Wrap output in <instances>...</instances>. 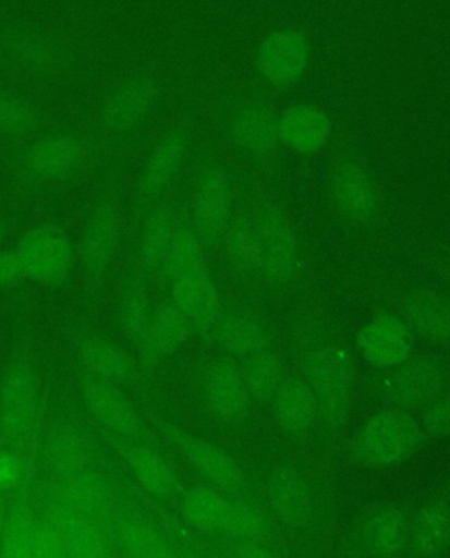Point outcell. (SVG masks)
I'll use <instances>...</instances> for the list:
<instances>
[{
	"instance_id": "cell-1",
	"label": "cell",
	"mask_w": 450,
	"mask_h": 558,
	"mask_svg": "<svg viewBox=\"0 0 450 558\" xmlns=\"http://www.w3.org/2000/svg\"><path fill=\"white\" fill-rule=\"evenodd\" d=\"M181 510L187 522L198 530L255 544L271 536L270 524L254 507L235 504L206 488L186 493Z\"/></svg>"
},
{
	"instance_id": "cell-2",
	"label": "cell",
	"mask_w": 450,
	"mask_h": 558,
	"mask_svg": "<svg viewBox=\"0 0 450 558\" xmlns=\"http://www.w3.org/2000/svg\"><path fill=\"white\" fill-rule=\"evenodd\" d=\"M26 279L44 287H60L71 278L77 250L61 226L42 222L29 228L15 248Z\"/></svg>"
},
{
	"instance_id": "cell-3",
	"label": "cell",
	"mask_w": 450,
	"mask_h": 558,
	"mask_svg": "<svg viewBox=\"0 0 450 558\" xmlns=\"http://www.w3.org/2000/svg\"><path fill=\"white\" fill-rule=\"evenodd\" d=\"M422 444L421 426L408 413L382 412L362 426L354 448L366 465L391 468L409 460Z\"/></svg>"
},
{
	"instance_id": "cell-4",
	"label": "cell",
	"mask_w": 450,
	"mask_h": 558,
	"mask_svg": "<svg viewBox=\"0 0 450 558\" xmlns=\"http://www.w3.org/2000/svg\"><path fill=\"white\" fill-rule=\"evenodd\" d=\"M39 411V386L33 363L12 360L0 380V429L12 444L28 440Z\"/></svg>"
},
{
	"instance_id": "cell-5",
	"label": "cell",
	"mask_w": 450,
	"mask_h": 558,
	"mask_svg": "<svg viewBox=\"0 0 450 558\" xmlns=\"http://www.w3.org/2000/svg\"><path fill=\"white\" fill-rule=\"evenodd\" d=\"M312 391L317 412L330 428L345 425L352 404L353 366L345 350L324 348L311 362Z\"/></svg>"
},
{
	"instance_id": "cell-6",
	"label": "cell",
	"mask_w": 450,
	"mask_h": 558,
	"mask_svg": "<svg viewBox=\"0 0 450 558\" xmlns=\"http://www.w3.org/2000/svg\"><path fill=\"white\" fill-rule=\"evenodd\" d=\"M87 147L72 133H56L37 137L22 155V171L35 183L54 185L65 183L83 169Z\"/></svg>"
},
{
	"instance_id": "cell-7",
	"label": "cell",
	"mask_w": 450,
	"mask_h": 558,
	"mask_svg": "<svg viewBox=\"0 0 450 558\" xmlns=\"http://www.w3.org/2000/svg\"><path fill=\"white\" fill-rule=\"evenodd\" d=\"M158 98L159 85L151 75H124L99 100V121L111 133L127 134L145 121Z\"/></svg>"
},
{
	"instance_id": "cell-8",
	"label": "cell",
	"mask_w": 450,
	"mask_h": 558,
	"mask_svg": "<svg viewBox=\"0 0 450 558\" xmlns=\"http://www.w3.org/2000/svg\"><path fill=\"white\" fill-rule=\"evenodd\" d=\"M123 236V216L114 201L104 198L93 205L81 230L77 256L94 280L110 271Z\"/></svg>"
},
{
	"instance_id": "cell-9",
	"label": "cell",
	"mask_w": 450,
	"mask_h": 558,
	"mask_svg": "<svg viewBox=\"0 0 450 558\" xmlns=\"http://www.w3.org/2000/svg\"><path fill=\"white\" fill-rule=\"evenodd\" d=\"M0 46L12 65L35 77H52L65 64L62 44L34 24L9 25L0 36Z\"/></svg>"
},
{
	"instance_id": "cell-10",
	"label": "cell",
	"mask_w": 450,
	"mask_h": 558,
	"mask_svg": "<svg viewBox=\"0 0 450 558\" xmlns=\"http://www.w3.org/2000/svg\"><path fill=\"white\" fill-rule=\"evenodd\" d=\"M252 217L260 243L262 278L285 283L297 268V241L289 218L272 204L258 206Z\"/></svg>"
},
{
	"instance_id": "cell-11",
	"label": "cell",
	"mask_w": 450,
	"mask_h": 558,
	"mask_svg": "<svg viewBox=\"0 0 450 558\" xmlns=\"http://www.w3.org/2000/svg\"><path fill=\"white\" fill-rule=\"evenodd\" d=\"M311 61V43L302 31H273L260 43L256 69L267 83L287 86L303 77Z\"/></svg>"
},
{
	"instance_id": "cell-12",
	"label": "cell",
	"mask_w": 450,
	"mask_h": 558,
	"mask_svg": "<svg viewBox=\"0 0 450 558\" xmlns=\"http://www.w3.org/2000/svg\"><path fill=\"white\" fill-rule=\"evenodd\" d=\"M159 429L168 440L183 453L205 478L221 490L240 494L246 488L245 476L236 463L222 450L202 438L165 422L158 423Z\"/></svg>"
},
{
	"instance_id": "cell-13",
	"label": "cell",
	"mask_w": 450,
	"mask_h": 558,
	"mask_svg": "<svg viewBox=\"0 0 450 558\" xmlns=\"http://www.w3.org/2000/svg\"><path fill=\"white\" fill-rule=\"evenodd\" d=\"M203 392L211 415L228 425L245 422L252 410V400L233 362L217 360L206 366Z\"/></svg>"
},
{
	"instance_id": "cell-14",
	"label": "cell",
	"mask_w": 450,
	"mask_h": 558,
	"mask_svg": "<svg viewBox=\"0 0 450 558\" xmlns=\"http://www.w3.org/2000/svg\"><path fill=\"white\" fill-rule=\"evenodd\" d=\"M233 193L221 169L208 168L199 174L193 203L195 231L203 246H210L227 230L230 222Z\"/></svg>"
},
{
	"instance_id": "cell-15",
	"label": "cell",
	"mask_w": 450,
	"mask_h": 558,
	"mask_svg": "<svg viewBox=\"0 0 450 558\" xmlns=\"http://www.w3.org/2000/svg\"><path fill=\"white\" fill-rule=\"evenodd\" d=\"M357 344L362 356L372 366L382 369L402 365L414 349L409 326L391 315L377 316L368 322L360 331Z\"/></svg>"
},
{
	"instance_id": "cell-16",
	"label": "cell",
	"mask_w": 450,
	"mask_h": 558,
	"mask_svg": "<svg viewBox=\"0 0 450 558\" xmlns=\"http://www.w3.org/2000/svg\"><path fill=\"white\" fill-rule=\"evenodd\" d=\"M81 392L87 410L106 429L124 438L142 435L139 416L124 395L110 381L87 374L81 378Z\"/></svg>"
},
{
	"instance_id": "cell-17",
	"label": "cell",
	"mask_w": 450,
	"mask_h": 558,
	"mask_svg": "<svg viewBox=\"0 0 450 558\" xmlns=\"http://www.w3.org/2000/svg\"><path fill=\"white\" fill-rule=\"evenodd\" d=\"M397 372L390 381V397L393 403L403 409H418L428 405L439 398L446 386L447 374L441 362L429 356L412 360L411 356Z\"/></svg>"
},
{
	"instance_id": "cell-18",
	"label": "cell",
	"mask_w": 450,
	"mask_h": 558,
	"mask_svg": "<svg viewBox=\"0 0 450 558\" xmlns=\"http://www.w3.org/2000/svg\"><path fill=\"white\" fill-rule=\"evenodd\" d=\"M190 137L186 131L174 128L160 137L143 166L139 193L148 203L159 199L168 191L183 167Z\"/></svg>"
},
{
	"instance_id": "cell-19",
	"label": "cell",
	"mask_w": 450,
	"mask_h": 558,
	"mask_svg": "<svg viewBox=\"0 0 450 558\" xmlns=\"http://www.w3.org/2000/svg\"><path fill=\"white\" fill-rule=\"evenodd\" d=\"M337 209L353 221H367L377 216L379 194L372 175L354 162L336 168L330 184Z\"/></svg>"
},
{
	"instance_id": "cell-20",
	"label": "cell",
	"mask_w": 450,
	"mask_h": 558,
	"mask_svg": "<svg viewBox=\"0 0 450 558\" xmlns=\"http://www.w3.org/2000/svg\"><path fill=\"white\" fill-rule=\"evenodd\" d=\"M280 141L299 154L311 155L327 147L330 119L314 105H295L279 118Z\"/></svg>"
},
{
	"instance_id": "cell-21",
	"label": "cell",
	"mask_w": 450,
	"mask_h": 558,
	"mask_svg": "<svg viewBox=\"0 0 450 558\" xmlns=\"http://www.w3.org/2000/svg\"><path fill=\"white\" fill-rule=\"evenodd\" d=\"M171 291L172 304L202 329L222 310L216 283L203 265L173 279Z\"/></svg>"
},
{
	"instance_id": "cell-22",
	"label": "cell",
	"mask_w": 450,
	"mask_h": 558,
	"mask_svg": "<svg viewBox=\"0 0 450 558\" xmlns=\"http://www.w3.org/2000/svg\"><path fill=\"white\" fill-rule=\"evenodd\" d=\"M190 331V318L172 303L153 312L145 333L137 341L143 361L155 363L171 356L180 349Z\"/></svg>"
},
{
	"instance_id": "cell-23",
	"label": "cell",
	"mask_w": 450,
	"mask_h": 558,
	"mask_svg": "<svg viewBox=\"0 0 450 558\" xmlns=\"http://www.w3.org/2000/svg\"><path fill=\"white\" fill-rule=\"evenodd\" d=\"M58 532L65 557H108L111 545L97 519L61 509L49 517L48 522Z\"/></svg>"
},
{
	"instance_id": "cell-24",
	"label": "cell",
	"mask_w": 450,
	"mask_h": 558,
	"mask_svg": "<svg viewBox=\"0 0 450 558\" xmlns=\"http://www.w3.org/2000/svg\"><path fill=\"white\" fill-rule=\"evenodd\" d=\"M227 353L245 360L267 348V336L259 324L246 316L221 310L203 328Z\"/></svg>"
},
{
	"instance_id": "cell-25",
	"label": "cell",
	"mask_w": 450,
	"mask_h": 558,
	"mask_svg": "<svg viewBox=\"0 0 450 558\" xmlns=\"http://www.w3.org/2000/svg\"><path fill=\"white\" fill-rule=\"evenodd\" d=\"M230 130L236 147L256 158L271 155L280 142L279 118L265 106L236 111Z\"/></svg>"
},
{
	"instance_id": "cell-26",
	"label": "cell",
	"mask_w": 450,
	"mask_h": 558,
	"mask_svg": "<svg viewBox=\"0 0 450 558\" xmlns=\"http://www.w3.org/2000/svg\"><path fill=\"white\" fill-rule=\"evenodd\" d=\"M268 500L272 510L291 526H303L312 515L308 488L302 476L291 468L273 470L268 478Z\"/></svg>"
},
{
	"instance_id": "cell-27",
	"label": "cell",
	"mask_w": 450,
	"mask_h": 558,
	"mask_svg": "<svg viewBox=\"0 0 450 558\" xmlns=\"http://www.w3.org/2000/svg\"><path fill=\"white\" fill-rule=\"evenodd\" d=\"M117 448L127 462L131 472L149 494L161 500H172L178 497L180 485L177 475L160 456L141 445L127 441H118Z\"/></svg>"
},
{
	"instance_id": "cell-28",
	"label": "cell",
	"mask_w": 450,
	"mask_h": 558,
	"mask_svg": "<svg viewBox=\"0 0 450 558\" xmlns=\"http://www.w3.org/2000/svg\"><path fill=\"white\" fill-rule=\"evenodd\" d=\"M60 498L62 509L97 520L106 515L112 505L109 487L87 470L64 476L60 486Z\"/></svg>"
},
{
	"instance_id": "cell-29",
	"label": "cell",
	"mask_w": 450,
	"mask_h": 558,
	"mask_svg": "<svg viewBox=\"0 0 450 558\" xmlns=\"http://www.w3.org/2000/svg\"><path fill=\"white\" fill-rule=\"evenodd\" d=\"M177 228V218L170 206L156 205L148 213L137 242V256L147 272L160 271Z\"/></svg>"
},
{
	"instance_id": "cell-30",
	"label": "cell",
	"mask_w": 450,
	"mask_h": 558,
	"mask_svg": "<svg viewBox=\"0 0 450 558\" xmlns=\"http://www.w3.org/2000/svg\"><path fill=\"white\" fill-rule=\"evenodd\" d=\"M81 361L90 374L110 381L126 384L133 379L134 365L126 351L102 337L87 338L80 348Z\"/></svg>"
},
{
	"instance_id": "cell-31",
	"label": "cell",
	"mask_w": 450,
	"mask_h": 558,
	"mask_svg": "<svg viewBox=\"0 0 450 558\" xmlns=\"http://www.w3.org/2000/svg\"><path fill=\"white\" fill-rule=\"evenodd\" d=\"M275 411L278 423L289 434H303L314 424L317 405L311 386L302 380H285L277 397Z\"/></svg>"
},
{
	"instance_id": "cell-32",
	"label": "cell",
	"mask_w": 450,
	"mask_h": 558,
	"mask_svg": "<svg viewBox=\"0 0 450 558\" xmlns=\"http://www.w3.org/2000/svg\"><path fill=\"white\" fill-rule=\"evenodd\" d=\"M223 234L224 248L233 266L252 278H262L264 265L253 217L239 216L231 219Z\"/></svg>"
},
{
	"instance_id": "cell-33",
	"label": "cell",
	"mask_w": 450,
	"mask_h": 558,
	"mask_svg": "<svg viewBox=\"0 0 450 558\" xmlns=\"http://www.w3.org/2000/svg\"><path fill=\"white\" fill-rule=\"evenodd\" d=\"M239 369L250 397L260 401L275 399L285 381L283 365L267 350L247 356Z\"/></svg>"
},
{
	"instance_id": "cell-34",
	"label": "cell",
	"mask_w": 450,
	"mask_h": 558,
	"mask_svg": "<svg viewBox=\"0 0 450 558\" xmlns=\"http://www.w3.org/2000/svg\"><path fill=\"white\" fill-rule=\"evenodd\" d=\"M404 312L410 322L425 336L437 342L449 337L447 301L430 291H417L405 299Z\"/></svg>"
},
{
	"instance_id": "cell-35",
	"label": "cell",
	"mask_w": 450,
	"mask_h": 558,
	"mask_svg": "<svg viewBox=\"0 0 450 558\" xmlns=\"http://www.w3.org/2000/svg\"><path fill=\"white\" fill-rule=\"evenodd\" d=\"M364 537L374 554L392 556L402 551L405 544V519L396 507H386L368 518Z\"/></svg>"
},
{
	"instance_id": "cell-36",
	"label": "cell",
	"mask_w": 450,
	"mask_h": 558,
	"mask_svg": "<svg viewBox=\"0 0 450 558\" xmlns=\"http://www.w3.org/2000/svg\"><path fill=\"white\" fill-rule=\"evenodd\" d=\"M153 312L145 280L141 276H131L123 287L120 308H118L124 336L134 343L139 341L147 329Z\"/></svg>"
},
{
	"instance_id": "cell-37",
	"label": "cell",
	"mask_w": 450,
	"mask_h": 558,
	"mask_svg": "<svg viewBox=\"0 0 450 558\" xmlns=\"http://www.w3.org/2000/svg\"><path fill=\"white\" fill-rule=\"evenodd\" d=\"M40 112L27 98L12 92L0 90V135L23 140L36 133Z\"/></svg>"
},
{
	"instance_id": "cell-38",
	"label": "cell",
	"mask_w": 450,
	"mask_h": 558,
	"mask_svg": "<svg viewBox=\"0 0 450 558\" xmlns=\"http://www.w3.org/2000/svg\"><path fill=\"white\" fill-rule=\"evenodd\" d=\"M449 537L448 507L443 501H434L417 518L415 547L424 556H436L448 547Z\"/></svg>"
},
{
	"instance_id": "cell-39",
	"label": "cell",
	"mask_w": 450,
	"mask_h": 558,
	"mask_svg": "<svg viewBox=\"0 0 450 558\" xmlns=\"http://www.w3.org/2000/svg\"><path fill=\"white\" fill-rule=\"evenodd\" d=\"M203 243L195 229L180 226L174 231L170 247L167 250L160 272L170 281L191 269L203 265Z\"/></svg>"
},
{
	"instance_id": "cell-40",
	"label": "cell",
	"mask_w": 450,
	"mask_h": 558,
	"mask_svg": "<svg viewBox=\"0 0 450 558\" xmlns=\"http://www.w3.org/2000/svg\"><path fill=\"white\" fill-rule=\"evenodd\" d=\"M121 548L130 557H171L172 547L155 526L139 520H127L120 529Z\"/></svg>"
},
{
	"instance_id": "cell-41",
	"label": "cell",
	"mask_w": 450,
	"mask_h": 558,
	"mask_svg": "<svg viewBox=\"0 0 450 558\" xmlns=\"http://www.w3.org/2000/svg\"><path fill=\"white\" fill-rule=\"evenodd\" d=\"M49 461L62 476L86 472L90 448L76 432H60L49 442Z\"/></svg>"
},
{
	"instance_id": "cell-42",
	"label": "cell",
	"mask_w": 450,
	"mask_h": 558,
	"mask_svg": "<svg viewBox=\"0 0 450 558\" xmlns=\"http://www.w3.org/2000/svg\"><path fill=\"white\" fill-rule=\"evenodd\" d=\"M39 523L26 511L14 513L2 534L4 557H34L36 530Z\"/></svg>"
},
{
	"instance_id": "cell-43",
	"label": "cell",
	"mask_w": 450,
	"mask_h": 558,
	"mask_svg": "<svg viewBox=\"0 0 450 558\" xmlns=\"http://www.w3.org/2000/svg\"><path fill=\"white\" fill-rule=\"evenodd\" d=\"M23 280H26V274L16 251H0V288H14Z\"/></svg>"
},
{
	"instance_id": "cell-44",
	"label": "cell",
	"mask_w": 450,
	"mask_h": 558,
	"mask_svg": "<svg viewBox=\"0 0 450 558\" xmlns=\"http://www.w3.org/2000/svg\"><path fill=\"white\" fill-rule=\"evenodd\" d=\"M425 428L435 436H447L449 430V401L447 398H436L428 404L424 417Z\"/></svg>"
},
{
	"instance_id": "cell-45",
	"label": "cell",
	"mask_w": 450,
	"mask_h": 558,
	"mask_svg": "<svg viewBox=\"0 0 450 558\" xmlns=\"http://www.w3.org/2000/svg\"><path fill=\"white\" fill-rule=\"evenodd\" d=\"M5 241V229L2 222H0V251L3 250Z\"/></svg>"
}]
</instances>
